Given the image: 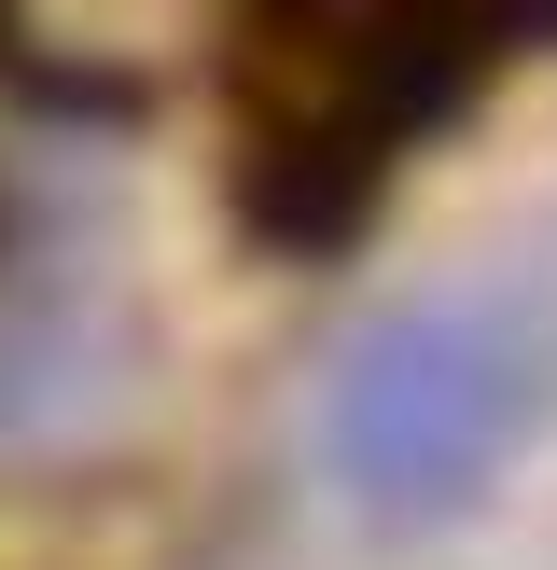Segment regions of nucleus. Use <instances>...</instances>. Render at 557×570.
Wrapping results in <instances>:
<instances>
[{
	"instance_id": "obj_1",
	"label": "nucleus",
	"mask_w": 557,
	"mask_h": 570,
	"mask_svg": "<svg viewBox=\"0 0 557 570\" xmlns=\"http://www.w3.org/2000/svg\"><path fill=\"white\" fill-rule=\"evenodd\" d=\"M529 404H544V362L501 306L473 293H418L334 362V404H321V460L349 488V515L377 529H446L501 460H516Z\"/></svg>"
},
{
	"instance_id": "obj_2",
	"label": "nucleus",
	"mask_w": 557,
	"mask_h": 570,
	"mask_svg": "<svg viewBox=\"0 0 557 570\" xmlns=\"http://www.w3.org/2000/svg\"><path fill=\"white\" fill-rule=\"evenodd\" d=\"M139 293L111 265H0V460H70L139 404Z\"/></svg>"
}]
</instances>
